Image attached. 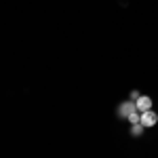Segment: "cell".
<instances>
[{"mask_svg": "<svg viewBox=\"0 0 158 158\" xmlns=\"http://www.w3.org/2000/svg\"><path fill=\"white\" fill-rule=\"evenodd\" d=\"M143 129H146V127H143L141 122H137V124H131V135H133V137H139V135L143 133Z\"/></svg>", "mask_w": 158, "mask_h": 158, "instance_id": "obj_4", "label": "cell"}, {"mask_svg": "<svg viewBox=\"0 0 158 158\" xmlns=\"http://www.w3.org/2000/svg\"><path fill=\"white\" fill-rule=\"evenodd\" d=\"M135 112H139V110H137V103H135V101H131V99L118 106V116H120V118H129V116H131V114H135Z\"/></svg>", "mask_w": 158, "mask_h": 158, "instance_id": "obj_1", "label": "cell"}, {"mask_svg": "<svg viewBox=\"0 0 158 158\" xmlns=\"http://www.w3.org/2000/svg\"><path fill=\"white\" fill-rule=\"evenodd\" d=\"M139 97H141V95H139V91H131V101H137Z\"/></svg>", "mask_w": 158, "mask_h": 158, "instance_id": "obj_5", "label": "cell"}, {"mask_svg": "<svg viewBox=\"0 0 158 158\" xmlns=\"http://www.w3.org/2000/svg\"><path fill=\"white\" fill-rule=\"evenodd\" d=\"M158 122V114H154V112H152V110H148V112H141V124H143V127H154V124H156Z\"/></svg>", "mask_w": 158, "mask_h": 158, "instance_id": "obj_2", "label": "cell"}, {"mask_svg": "<svg viewBox=\"0 0 158 158\" xmlns=\"http://www.w3.org/2000/svg\"><path fill=\"white\" fill-rule=\"evenodd\" d=\"M135 103H137V110H139V112H148V110H152V99L148 97V95H141Z\"/></svg>", "mask_w": 158, "mask_h": 158, "instance_id": "obj_3", "label": "cell"}]
</instances>
